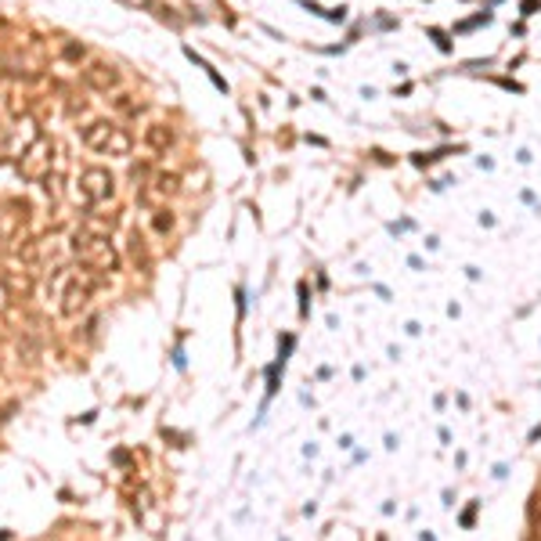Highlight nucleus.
Here are the masks:
<instances>
[{"label":"nucleus","instance_id":"1","mask_svg":"<svg viewBox=\"0 0 541 541\" xmlns=\"http://www.w3.org/2000/svg\"><path fill=\"white\" fill-rule=\"evenodd\" d=\"M72 253L87 271H98V274L119 267V253H116V245L108 242V235H90V231L80 227L72 235Z\"/></svg>","mask_w":541,"mask_h":541},{"label":"nucleus","instance_id":"2","mask_svg":"<svg viewBox=\"0 0 541 541\" xmlns=\"http://www.w3.org/2000/svg\"><path fill=\"white\" fill-rule=\"evenodd\" d=\"M76 198L83 206H98V202L116 198V177L105 166H87L80 174V180H76Z\"/></svg>","mask_w":541,"mask_h":541},{"label":"nucleus","instance_id":"3","mask_svg":"<svg viewBox=\"0 0 541 541\" xmlns=\"http://www.w3.org/2000/svg\"><path fill=\"white\" fill-rule=\"evenodd\" d=\"M51 152H54V145L47 141V137H36V141L22 152V159H18L22 180H47L51 177Z\"/></svg>","mask_w":541,"mask_h":541},{"label":"nucleus","instance_id":"4","mask_svg":"<svg viewBox=\"0 0 541 541\" xmlns=\"http://www.w3.org/2000/svg\"><path fill=\"white\" fill-rule=\"evenodd\" d=\"M83 83L98 94H108V90L119 87V69L112 61H87L83 65Z\"/></svg>","mask_w":541,"mask_h":541},{"label":"nucleus","instance_id":"5","mask_svg":"<svg viewBox=\"0 0 541 541\" xmlns=\"http://www.w3.org/2000/svg\"><path fill=\"white\" fill-rule=\"evenodd\" d=\"M180 191V177L170 174V170H156V174L148 177V184L141 188V202H166L170 195Z\"/></svg>","mask_w":541,"mask_h":541},{"label":"nucleus","instance_id":"6","mask_svg":"<svg viewBox=\"0 0 541 541\" xmlns=\"http://www.w3.org/2000/svg\"><path fill=\"white\" fill-rule=\"evenodd\" d=\"M112 130H116V123H112V119H94V123H87V127L80 130V141H83V148H90V152H98V156H105Z\"/></svg>","mask_w":541,"mask_h":541},{"label":"nucleus","instance_id":"7","mask_svg":"<svg viewBox=\"0 0 541 541\" xmlns=\"http://www.w3.org/2000/svg\"><path fill=\"white\" fill-rule=\"evenodd\" d=\"M145 145L156 152V156H166L174 148V127L170 123H148L145 127Z\"/></svg>","mask_w":541,"mask_h":541},{"label":"nucleus","instance_id":"8","mask_svg":"<svg viewBox=\"0 0 541 541\" xmlns=\"http://www.w3.org/2000/svg\"><path fill=\"white\" fill-rule=\"evenodd\" d=\"M87 296H90V282L83 278H72L69 282V289H65V296H61V314H76V311H83V303H87Z\"/></svg>","mask_w":541,"mask_h":541},{"label":"nucleus","instance_id":"9","mask_svg":"<svg viewBox=\"0 0 541 541\" xmlns=\"http://www.w3.org/2000/svg\"><path fill=\"white\" fill-rule=\"evenodd\" d=\"M134 152V134L127 127H116L112 137H108V148H105V156H119V159H127Z\"/></svg>","mask_w":541,"mask_h":541},{"label":"nucleus","instance_id":"10","mask_svg":"<svg viewBox=\"0 0 541 541\" xmlns=\"http://www.w3.org/2000/svg\"><path fill=\"white\" fill-rule=\"evenodd\" d=\"M451 152H466V148H451V145H444V148H429V152H411V166H419V170H426V166H433V163H440V159H447Z\"/></svg>","mask_w":541,"mask_h":541},{"label":"nucleus","instance_id":"11","mask_svg":"<svg viewBox=\"0 0 541 541\" xmlns=\"http://www.w3.org/2000/svg\"><path fill=\"white\" fill-rule=\"evenodd\" d=\"M174 224H177V216H174V209L170 206H156L152 209V227H156V235H170V231H174Z\"/></svg>","mask_w":541,"mask_h":541},{"label":"nucleus","instance_id":"12","mask_svg":"<svg viewBox=\"0 0 541 541\" xmlns=\"http://www.w3.org/2000/svg\"><path fill=\"white\" fill-rule=\"evenodd\" d=\"M4 285L14 292V296H25L29 292V285H33V278H29V271H4Z\"/></svg>","mask_w":541,"mask_h":541},{"label":"nucleus","instance_id":"13","mask_svg":"<svg viewBox=\"0 0 541 541\" xmlns=\"http://www.w3.org/2000/svg\"><path fill=\"white\" fill-rule=\"evenodd\" d=\"M491 22H494V11H480V14H473V18H466V22H455V25H451V36L473 33V29H480V25H491Z\"/></svg>","mask_w":541,"mask_h":541},{"label":"nucleus","instance_id":"14","mask_svg":"<svg viewBox=\"0 0 541 541\" xmlns=\"http://www.w3.org/2000/svg\"><path fill=\"white\" fill-rule=\"evenodd\" d=\"M426 36L437 43V51L440 54H451L455 51V43H451V29H440V25H426Z\"/></svg>","mask_w":541,"mask_h":541},{"label":"nucleus","instance_id":"15","mask_svg":"<svg viewBox=\"0 0 541 541\" xmlns=\"http://www.w3.org/2000/svg\"><path fill=\"white\" fill-rule=\"evenodd\" d=\"M112 108L123 112V116H137V112H145V101H137V94H116Z\"/></svg>","mask_w":541,"mask_h":541},{"label":"nucleus","instance_id":"16","mask_svg":"<svg viewBox=\"0 0 541 541\" xmlns=\"http://www.w3.org/2000/svg\"><path fill=\"white\" fill-rule=\"evenodd\" d=\"M58 51H61V58H65V61H76V65H80V58L87 54V47H83L80 40H72V36H61V40H58Z\"/></svg>","mask_w":541,"mask_h":541},{"label":"nucleus","instance_id":"17","mask_svg":"<svg viewBox=\"0 0 541 541\" xmlns=\"http://www.w3.org/2000/svg\"><path fill=\"white\" fill-rule=\"evenodd\" d=\"M368 29H379V33H390V29H400V18H393V14L379 11V14H375V22H368Z\"/></svg>","mask_w":541,"mask_h":541},{"label":"nucleus","instance_id":"18","mask_svg":"<svg viewBox=\"0 0 541 541\" xmlns=\"http://www.w3.org/2000/svg\"><path fill=\"white\" fill-rule=\"evenodd\" d=\"M296 4H300L303 11H311V14H314V18H329V7H321V4H318V0H296Z\"/></svg>","mask_w":541,"mask_h":541},{"label":"nucleus","instance_id":"19","mask_svg":"<svg viewBox=\"0 0 541 541\" xmlns=\"http://www.w3.org/2000/svg\"><path fill=\"white\" fill-rule=\"evenodd\" d=\"M538 7H541V0H520V14H523V18L538 14Z\"/></svg>","mask_w":541,"mask_h":541},{"label":"nucleus","instance_id":"20","mask_svg":"<svg viewBox=\"0 0 541 541\" xmlns=\"http://www.w3.org/2000/svg\"><path fill=\"white\" fill-rule=\"evenodd\" d=\"M520 198H523L527 206H534V213H541V206H538V198H534V191H531V188H523V191H520Z\"/></svg>","mask_w":541,"mask_h":541},{"label":"nucleus","instance_id":"21","mask_svg":"<svg viewBox=\"0 0 541 541\" xmlns=\"http://www.w3.org/2000/svg\"><path fill=\"white\" fill-rule=\"evenodd\" d=\"M303 141H307V145H318V148H329V141H325L321 134H303Z\"/></svg>","mask_w":541,"mask_h":541},{"label":"nucleus","instance_id":"22","mask_svg":"<svg viewBox=\"0 0 541 541\" xmlns=\"http://www.w3.org/2000/svg\"><path fill=\"white\" fill-rule=\"evenodd\" d=\"M494 224H498V220H494V213L484 209V213H480V227H494Z\"/></svg>","mask_w":541,"mask_h":541},{"label":"nucleus","instance_id":"23","mask_svg":"<svg viewBox=\"0 0 541 541\" xmlns=\"http://www.w3.org/2000/svg\"><path fill=\"white\" fill-rule=\"evenodd\" d=\"M300 314L307 318V282H300Z\"/></svg>","mask_w":541,"mask_h":541},{"label":"nucleus","instance_id":"24","mask_svg":"<svg viewBox=\"0 0 541 541\" xmlns=\"http://www.w3.org/2000/svg\"><path fill=\"white\" fill-rule=\"evenodd\" d=\"M311 101H321V105H325V101H329V94H325L321 87H311Z\"/></svg>","mask_w":541,"mask_h":541},{"label":"nucleus","instance_id":"25","mask_svg":"<svg viewBox=\"0 0 541 541\" xmlns=\"http://www.w3.org/2000/svg\"><path fill=\"white\" fill-rule=\"evenodd\" d=\"M476 166H480V170H494V159L491 156H476Z\"/></svg>","mask_w":541,"mask_h":541},{"label":"nucleus","instance_id":"26","mask_svg":"<svg viewBox=\"0 0 541 541\" xmlns=\"http://www.w3.org/2000/svg\"><path fill=\"white\" fill-rule=\"evenodd\" d=\"M531 159H534V156H531V148H520V152H516V163H523V166H527Z\"/></svg>","mask_w":541,"mask_h":541},{"label":"nucleus","instance_id":"27","mask_svg":"<svg viewBox=\"0 0 541 541\" xmlns=\"http://www.w3.org/2000/svg\"><path fill=\"white\" fill-rule=\"evenodd\" d=\"M390 69H393V76H408V61H393Z\"/></svg>","mask_w":541,"mask_h":541},{"label":"nucleus","instance_id":"28","mask_svg":"<svg viewBox=\"0 0 541 541\" xmlns=\"http://www.w3.org/2000/svg\"><path fill=\"white\" fill-rule=\"evenodd\" d=\"M473 516H476V505H469V509H466V516H462V523H466V527H473Z\"/></svg>","mask_w":541,"mask_h":541},{"label":"nucleus","instance_id":"29","mask_svg":"<svg viewBox=\"0 0 541 541\" xmlns=\"http://www.w3.org/2000/svg\"><path fill=\"white\" fill-rule=\"evenodd\" d=\"M375 94H379V90H375V87H361V98H364V101H372Z\"/></svg>","mask_w":541,"mask_h":541},{"label":"nucleus","instance_id":"30","mask_svg":"<svg viewBox=\"0 0 541 541\" xmlns=\"http://www.w3.org/2000/svg\"><path fill=\"white\" fill-rule=\"evenodd\" d=\"M422 245H426V249H437V245H440V238H437V235H426V242H422Z\"/></svg>","mask_w":541,"mask_h":541}]
</instances>
